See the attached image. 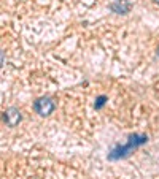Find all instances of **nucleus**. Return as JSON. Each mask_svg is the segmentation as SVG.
<instances>
[{
	"mask_svg": "<svg viewBox=\"0 0 159 179\" xmlns=\"http://www.w3.org/2000/svg\"><path fill=\"white\" fill-rule=\"evenodd\" d=\"M5 120H7V124H8L10 127H15L16 124L21 120L19 111H18V109H15V108H10L8 111L5 113Z\"/></svg>",
	"mask_w": 159,
	"mask_h": 179,
	"instance_id": "7ed1b4c3",
	"label": "nucleus"
},
{
	"mask_svg": "<svg viewBox=\"0 0 159 179\" xmlns=\"http://www.w3.org/2000/svg\"><path fill=\"white\" fill-rule=\"evenodd\" d=\"M157 54H159V52H157Z\"/></svg>",
	"mask_w": 159,
	"mask_h": 179,
	"instance_id": "423d86ee",
	"label": "nucleus"
},
{
	"mask_svg": "<svg viewBox=\"0 0 159 179\" xmlns=\"http://www.w3.org/2000/svg\"><path fill=\"white\" fill-rule=\"evenodd\" d=\"M54 109V103H52L49 98H40L35 102V111L40 114V116H48L52 113Z\"/></svg>",
	"mask_w": 159,
	"mask_h": 179,
	"instance_id": "f03ea898",
	"label": "nucleus"
},
{
	"mask_svg": "<svg viewBox=\"0 0 159 179\" xmlns=\"http://www.w3.org/2000/svg\"><path fill=\"white\" fill-rule=\"evenodd\" d=\"M145 141H147V136H137V135H135V136H132L130 141H129L126 146H123V147H119V149H115V151H113V154H110V159L124 157L132 147H135V146H139V144H142V143H145Z\"/></svg>",
	"mask_w": 159,
	"mask_h": 179,
	"instance_id": "f257e3e1",
	"label": "nucleus"
},
{
	"mask_svg": "<svg viewBox=\"0 0 159 179\" xmlns=\"http://www.w3.org/2000/svg\"><path fill=\"white\" fill-rule=\"evenodd\" d=\"M154 2H156V3H157V5H159V0H154Z\"/></svg>",
	"mask_w": 159,
	"mask_h": 179,
	"instance_id": "39448f33",
	"label": "nucleus"
},
{
	"mask_svg": "<svg viewBox=\"0 0 159 179\" xmlns=\"http://www.w3.org/2000/svg\"><path fill=\"white\" fill-rule=\"evenodd\" d=\"M111 10H113V11H118V13H127L129 3H126L124 0H119V2H116V3L111 5Z\"/></svg>",
	"mask_w": 159,
	"mask_h": 179,
	"instance_id": "20e7f679",
	"label": "nucleus"
}]
</instances>
